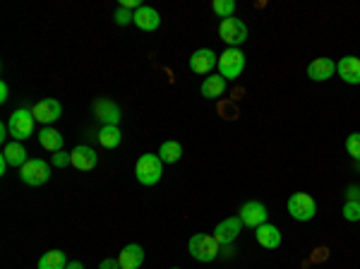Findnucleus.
Returning a JSON list of instances; mask_svg holds the SVG:
<instances>
[{
	"instance_id": "nucleus-1",
	"label": "nucleus",
	"mask_w": 360,
	"mask_h": 269,
	"mask_svg": "<svg viewBox=\"0 0 360 269\" xmlns=\"http://www.w3.org/2000/svg\"><path fill=\"white\" fill-rule=\"evenodd\" d=\"M135 176L142 185H156L164 176V162L159 159V154H142L135 164Z\"/></svg>"
},
{
	"instance_id": "nucleus-2",
	"label": "nucleus",
	"mask_w": 360,
	"mask_h": 269,
	"mask_svg": "<svg viewBox=\"0 0 360 269\" xmlns=\"http://www.w3.org/2000/svg\"><path fill=\"white\" fill-rule=\"evenodd\" d=\"M188 250H190L192 259H197V262H214L221 253V243L214 235L195 233L190 238V243H188Z\"/></svg>"
},
{
	"instance_id": "nucleus-3",
	"label": "nucleus",
	"mask_w": 360,
	"mask_h": 269,
	"mask_svg": "<svg viewBox=\"0 0 360 269\" xmlns=\"http://www.w3.org/2000/svg\"><path fill=\"white\" fill-rule=\"evenodd\" d=\"M34 113L31 108H17L15 113L8 120V127H10V138L17 140V142H25L34 135Z\"/></svg>"
},
{
	"instance_id": "nucleus-4",
	"label": "nucleus",
	"mask_w": 360,
	"mask_h": 269,
	"mask_svg": "<svg viewBox=\"0 0 360 269\" xmlns=\"http://www.w3.org/2000/svg\"><path fill=\"white\" fill-rule=\"evenodd\" d=\"M20 181L31 188L46 185V183L51 181V164L44 162V159H29V162L20 168Z\"/></svg>"
},
{
	"instance_id": "nucleus-5",
	"label": "nucleus",
	"mask_w": 360,
	"mask_h": 269,
	"mask_svg": "<svg viewBox=\"0 0 360 269\" xmlns=\"http://www.w3.org/2000/svg\"><path fill=\"white\" fill-rule=\"evenodd\" d=\"M286 209L296 221H310L315 219L317 214V202L315 197L307 195V192H293L286 202Z\"/></svg>"
},
{
	"instance_id": "nucleus-6",
	"label": "nucleus",
	"mask_w": 360,
	"mask_h": 269,
	"mask_svg": "<svg viewBox=\"0 0 360 269\" xmlns=\"http://www.w3.org/2000/svg\"><path fill=\"white\" fill-rule=\"evenodd\" d=\"M219 75L231 82V79H238L245 70V55L240 53V49H226L224 53L219 55Z\"/></svg>"
},
{
	"instance_id": "nucleus-7",
	"label": "nucleus",
	"mask_w": 360,
	"mask_h": 269,
	"mask_svg": "<svg viewBox=\"0 0 360 269\" xmlns=\"http://www.w3.org/2000/svg\"><path fill=\"white\" fill-rule=\"evenodd\" d=\"M248 36H250V29H248V25H245L243 20L231 17V20H224L219 25V39L224 41V44H229L231 49L243 46L245 41H248Z\"/></svg>"
},
{
	"instance_id": "nucleus-8",
	"label": "nucleus",
	"mask_w": 360,
	"mask_h": 269,
	"mask_svg": "<svg viewBox=\"0 0 360 269\" xmlns=\"http://www.w3.org/2000/svg\"><path fill=\"white\" fill-rule=\"evenodd\" d=\"M238 216H240V221H243V226H248V229H259L262 224H267L269 209L262 205V202L250 200V202H245V205L240 207Z\"/></svg>"
},
{
	"instance_id": "nucleus-9",
	"label": "nucleus",
	"mask_w": 360,
	"mask_h": 269,
	"mask_svg": "<svg viewBox=\"0 0 360 269\" xmlns=\"http://www.w3.org/2000/svg\"><path fill=\"white\" fill-rule=\"evenodd\" d=\"M31 113H34L36 123H44V125L49 127L51 123H55L60 116H63V106H60L58 99H41L39 103H34Z\"/></svg>"
},
{
	"instance_id": "nucleus-10",
	"label": "nucleus",
	"mask_w": 360,
	"mask_h": 269,
	"mask_svg": "<svg viewBox=\"0 0 360 269\" xmlns=\"http://www.w3.org/2000/svg\"><path fill=\"white\" fill-rule=\"evenodd\" d=\"M216 65H219V55L211 49H200L190 55V70L195 75H207V77H209V73Z\"/></svg>"
},
{
	"instance_id": "nucleus-11",
	"label": "nucleus",
	"mask_w": 360,
	"mask_h": 269,
	"mask_svg": "<svg viewBox=\"0 0 360 269\" xmlns=\"http://www.w3.org/2000/svg\"><path fill=\"white\" fill-rule=\"evenodd\" d=\"M240 231H243V221H240V216H229V219H224L214 229V238L219 240L221 245H231L240 235Z\"/></svg>"
},
{
	"instance_id": "nucleus-12",
	"label": "nucleus",
	"mask_w": 360,
	"mask_h": 269,
	"mask_svg": "<svg viewBox=\"0 0 360 269\" xmlns=\"http://www.w3.org/2000/svg\"><path fill=\"white\" fill-rule=\"evenodd\" d=\"M94 116H97L103 125H118L123 113L116 101H111V99H99V101L94 103Z\"/></svg>"
},
{
	"instance_id": "nucleus-13",
	"label": "nucleus",
	"mask_w": 360,
	"mask_h": 269,
	"mask_svg": "<svg viewBox=\"0 0 360 269\" xmlns=\"http://www.w3.org/2000/svg\"><path fill=\"white\" fill-rule=\"evenodd\" d=\"M336 75V63L331 58H315L307 65V77L312 82H326Z\"/></svg>"
},
{
	"instance_id": "nucleus-14",
	"label": "nucleus",
	"mask_w": 360,
	"mask_h": 269,
	"mask_svg": "<svg viewBox=\"0 0 360 269\" xmlns=\"http://www.w3.org/2000/svg\"><path fill=\"white\" fill-rule=\"evenodd\" d=\"M132 25L142 31H156L161 27V15L149 5H142L140 10H135V17H132Z\"/></svg>"
},
{
	"instance_id": "nucleus-15",
	"label": "nucleus",
	"mask_w": 360,
	"mask_h": 269,
	"mask_svg": "<svg viewBox=\"0 0 360 269\" xmlns=\"http://www.w3.org/2000/svg\"><path fill=\"white\" fill-rule=\"evenodd\" d=\"M336 73L346 84H360V58L355 55H344L336 63Z\"/></svg>"
},
{
	"instance_id": "nucleus-16",
	"label": "nucleus",
	"mask_w": 360,
	"mask_h": 269,
	"mask_svg": "<svg viewBox=\"0 0 360 269\" xmlns=\"http://www.w3.org/2000/svg\"><path fill=\"white\" fill-rule=\"evenodd\" d=\"M70 154H73V166L77 168V171H92V168H97L99 157L87 144H77Z\"/></svg>"
},
{
	"instance_id": "nucleus-17",
	"label": "nucleus",
	"mask_w": 360,
	"mask_h": 269,
	"mask_svg": "<svg viewBox=\"0 0 360 269\" xmlns=\"http://www.w3.org/2000/svg\"><path fill=\"white\" fill-rule=\"evenodd\" d=\"M118 262H120V269H140L142 262H144V250H142V245L137 243L125 245V248L120 250V255H118Z\"/></svg>"
},
{
	"instance_id": "nucleus-18",
	"label": "nucleus",
	"mask_w": 360,
	"mask_h": 269,
	"mask_svg": "<svg viewBox=\"0 0 360 269\" xmlns=\"http://www.w3.org/2000/svg\"><path fill=\"white\" fill-rule=\"evenodd\" d=\"M255 235H257V243L262 245L264 250H277L281 245V231L274 224H262L259 229H255Z\"/></svg>"
},
{
	"instance_id": "nucleus-19",
	"label": "nucleus",
	"mask_w": 360,
	"mask_h": 269,
	"mask_svg": "<svg viewBox=\"0 0 360 269\" xmlns=\"http://www.w3.org/2000/svg\"><path fill=\"white\" fill-rule=\"evenodd\" d=\"M0 157L5 159L8 164H10L12 168H22L27 162H29V157H27V149L22 142H17V140H12V142H8L5 147H3V154Z\"/></svg>"
},
{
	"instance_id": "nucleus-20",
	"label": "nucleus",
	"mask_w": 360,
	"mask_h": 269,
	"mask_svg": "<svg viewBox=\"0 0 360 269\" xmlns=\"http://www.w3.org/2000/svg\"><path fill=\"white\" fill-rule=\"evenodd\" d=\"M39 138V142H41V147L46 149V152H51V154H58V152H63V144H65V138L60 135L58 130H53V127H44V130L36 135Z\"/></svg>"
},
{
	"instance_id": "nucleus-21",
	"label": "nucleus",
	"mask_w": 360,
	"mask_h": 269,
	"mask_svg": "<svg viewBox=\"0 0 360 269\" xmlns=\"http://www.w3.org/2000/svg\"><path fill=\"white\" fill-rule=\"evenodd\" d=\"M200 92H202V97H205V99H219V97H224L226 79L221 77V75H209V77H205V82H202Z\"/></svg>"
},
{
	"instance_id": "nucleus-22",
	"label": "nucleus",
	"mask_w": 360,
	"mask_h": 269,
	"mask_svg": "<svg viewBox=\"0 0 360 269\" xmlns=\"http://www.w3.org/2000/svg\"><path fill=\"white\" fill-rule=\"evenodd\" d=\"M97 138L103 149H116V147H120V142H123V132L118 125H103L101 130H99Z\"/></svg>"
},
{
	"instance_id": "nucleus-23",
	"label": "nucleus",
	"mask_w": 360,
	"mask_h": 269,
	"mask_svg": "<svg viewBox=\"0 0 360 269\" xmlns=\"http://www.w3.org/2000/svg\"><path fill=\"white\" fill-rule=\"evenodd\" d=\"M65 267H68V257H65L63 250H49L39 259V269H65Z\"/></svg>"
},
{
	"instance_id": "nucleus-24",
	"label": "nucleus",
	"mask_w": 360,
	"mask_h": 269,
	"mask_svg": "<svg viewBox=\"0 0 360 269\" xmlns=\"http://www.w3.org/2000/svg\"><path fill=\"white\" fill-rule=\"evenodd\" d=\"M159 159L164 164H178L180 159H183V144L180 142H173V140H168V142H164L159 147Z\"/></svg>"
},
{
	"instance_id": "nucleus-25",
	"label": "nucleus",
	"mask_w": 360,
	"mask_h": 269,
	"mask_svg": "<svg viewBox=\"0 0 360 269\" xmlns=\"http://www.w3.org/2000/svg\"><path fill=\"white\" fill-rule=\"evenodd\" d=\"M211 10H214V15L219 17L221 22L231 20L235 12V3L233 0H214V3H211Z\"/></svg>"
},
{
	"instance_id": "nucleus-26",
	"label": "nucleus",
	"mask_w": 360,
	"mask_h": 269,
	"mask_svg": "<svg viewBox=\"0 0 360 269\" xmlns=\"http://www.w3.org/2000/svg\"><path fill=\"white\" fill-rule=\"evenodd\" d=\"M346 152H348L355 162H360V132H353V135L346 138Z\"/></svg>"
},
{
	"instance_id": "nucleus-27",
	"label": "nucleus",
	"mask_w": 360,
	"mask_h": 269,
	"mask_svg": "<svg viewBox=\"0 0 360 269\" xmlns=\"http://www.w3.org/2000/svg\"><path fill=\"white\" fill-rule=\"evenodd\" d=\"M344 219L346 221H360V202L348 200L344 205Z\"/></svg>"
},
{
	"instance_id": "nucleus-28",
	"label": "nucleus",
	"mask_w": 360,
	"mask_h": 269,
	"mask_svg": "<svg viewBox=\"0 0 360 269\" xmlns=\"http://www.w3.org/2000/svg\"><path fill=\"white\" fill-rule=\"evenodd\" d=\"M132 17H135V12L132 10H125V8H118L116 12H113V20H116L118 27H127L132 22Z\"/></svg>"
},
{
	"instance_id": "nucleus-29",
	"label": "nucleus",
	"mask_w": 360,
	"mask_h": 269,
	"mask_svg": "<svg viewBox=\"0 0 360 269\" xmlns=\"http://www.w3.org/2000/svg\"><path fill=\"white\" fill-rule=\"evenodd\" d=\"M53 166H55V168L73 166V154H70V152H58V154H53Z\"/></svg>"
},
{
	"instance_id": "nucleus-30",
	"label": "nucleus",
	"mask_w": 360,
	"mask_h": 269,
	"mask_svg": "<svg viewBox=\"0 0 360 269\" xmlns=\"http://www.w3.org/2000/svg\"><path fill=\"white\" fill-rule=\"evenodd\" d=\"M99 269H120V262H118V259H113V257H106L101 264H99Z\"/></svg>"
},
{
	"instance_id": "nucleus-31",
	"label": "nucleus",
	"mask_w": 360,
	"mask_h": 269,
	"mask_svg": "<svg viewBox=\"0 0 360 269\" xmlns=\"http://www.w3.org/2000/svg\"><path fill=\"white\" fill-rule=\"evenodd\" d=\"M120 8H125V10H140L142 3L140 0H120Z\"/></svg>"
},
{
	"instance_id": "nucleus-32",
	"label": "nucleus",
	"mask_w": 360,
	"mask_h": 269,
	"mask_svg": "<svg viewBox=\"0 0 360 269\" xmlns=\"http://www.w3.org/2000/svg\"><path fill=\"white\" fill-rule=\"evenodd\" d=\"M8 99H10V87L8 82H0V103H5Z\"/></svg>"
},
{
	"instance_id": "nucleus-33",
	"label": "nucleus",
	"mask_w": 360,
	"mask_h": 269,
	"mask_svg": "<svg viewBox=\"0 0 360 269\" xmlns=\"http://www.w3.org/2000/svg\"><path fill=\"white\" fill-rule=\"evenodd\" d=\"M348 200H358L360 202V190H358V188H348Z\"/></svg>"
},
{
	"instance_id": "nucleus-34",
	"label": "nucleus",
	"mask_w": 360,
	"mask_h": 269,
	"mask_svg": "<svg viewBox=\"0 0 360 269\" xmlns=\"http://www.w3.org/2000/svg\"><path fill=\"white\" fill-rule=\"evenodd\" d=\"M65 269H84V264L79 262V259H73V262H68V267Z\"/></svg>"
},
{
	"instance_id": "nucleus-35",
	"label": "nucleus",
	"mask_w": 360,
	"mask_h": 269,
	"mask_svg": "<svg viewBox=\"0 0 360 269\" xmlns=\"http://www.w3.org/2000/svg\"><path fill=\"white\" fill-rule=\"evenodd\" d=\"M8 166H10V164L5 162V159L0 157V176H5V171H8Z\"/></svg>"
},
{
	"instance_id": "nucleus-36",
	"label": "nucleus",
	"mask_w": 360,
	"mask_h": 269,
	"mask_svg": "<svg viewBox=\"0 0 360 269\" xmlns=\"http://www.w3.org/2000/svg\"><path fill=\"white\" fill-rule=\"evenodd\" d=\"M173 269H180V267H173Z\"/></svg>"
}]
</instances>
